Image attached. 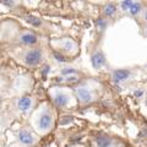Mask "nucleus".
<instances>
[{"mask_svg": "<svg viewBox=\"0 0 147 147\" xmlns=\"http://www.w3.org/2000/svg\"><path fill=\"white\" fill-rule=\"evenodd\" d=\"M30 124L38 136H47L57 124V110L50 103H40L32 112Z\"/></svg>", "mask_w": 147, "mask_h": 147, "instance_id": "obj_1", "label": "nucleus"}, {"mask_svg": "<svg viewBox=\"0 0 147 147\" xmlns=\"http://www.w3.org/2000/svg\"><path fill=\"white\" fill-rule=\"evenodd\" d=\"M48 94L52 104L57 108L67 109L77 103L72 88L66 86H52L48 91Z\"/></svg>", "mask_w": 147, "mask_h": 147, "instance_id": "obj_2", "label": "nucleus"}, {"mask_svg": "<svg viewBox=\"0 0 147 147\" xmlns=\"http://www.w3.org/2000/svg\"><path fill=\"white\" fill-rule=\"evenodd\" d=\"M50 45H52L53 50L61 53L65 55L66 58H72L76 57L80 53V45L71 37H59V38H54L50 40Z\"/></svg>", "mask_w": 147, "mask_h": 147, "instance_id": "obj_3", "label": "nucleus"}, {"mask_svg": "<svg viewBox=\"0 0 147 147\" xmlns=\"http://www.w3.org/2000/svg\"><path fill=\"white\" fill-rule=\"evenodd\" d=\"M45 59L44 50L37 45V47H30L21 53V63L26 67H38L43 65Z\"/></svg>", "mask_w": 147, "mask_h": 147, "instance_id": "obj_4", "label": "nucleus"}, {"mask_svg": "<svg viewBox=\"0 0 147 147\" xmlns=\"http://www.w3.org/2000/svg\"><path fill=\"white\" fill-rule=\"evenodd\" d=\"M77 103L81 105H90L97 99V91L88 84H79L72 88Z\"/></svg>", "mask_w": 147, "mask_h": 147, "instance_id": "obj_5", "label": "nucleus"}, {"mask_svg": "<svg viewBox=\"0 0 147 147\" xmlns=\"http://www.w3.org/2000/svg\"><path fill=\"white\" fill-rule=\"evenodd\" d=\"M16 141L20 147H33L39 142L40 136H38L33 131V129L30 127H21L16 131Z\"/></svg>", "mask_w": 147, "mask_h": 147, "instance_id": "obj_6", "label": "nucleus"}, {"mask_svg": "<svg viewBox=\"0 0 147 147\" xmlns=\"http://www.w3.org/2000/svg\"><path fill=\"white\" fill-rule=\"evenodd\" d=\"M39 40H40L39 34L36 33L34 31L28 30V28H21L16 33L15 43H17L18 45H22V47L30 48V47H37V45H39Z\"/></svg>", "mask_w": 147, "mask_h": 147, "instance_id": "obj_7", "label": "nucleus"}, {"mask_svg": "<svg viewBox=\"0 0 147 147\" xmlns=\"http://www.w3.org/2000/svg\"><path fill=\"white\" fill-rule=\"evenodd\" d=\"M22 18L26 24H28L30 26H32L36 30H40V31H49L50 30V25L48 22H45L43 18H40L36 15H32V13H24Z\"/></svg>", "mask_w": 147, "mask_h": 147, "instance_id": "obj_8", "label": "nucleus"}, {"mask_svg": "<svg viewBox=\"0 0 147 147\" xmlns=\"http://www.w3.org/2000/svg\"><path fill=\"white\" fill-rule=\"evenodd\" d=\"M134 76V71L130 69H117L110 74V80L115 85H121L124 82H127Z\"/></svg>", "mask_w": 147, "mask_h": 147, "instance_id": "obj_9", "label": "nucleus"}, {"mask_svg": "<svg viewBox=\"0 0 147 147\" xmlns=\"http://www.w3.org/2000/svg\"><path fill=\"white\" fill-rule=\"evenodd\" d=\"M96 147H119V141L107 134H97L93 137Z\"/></svg>", "mask_w": 147, "mask_h": 147, "instance_id": "obj_10", "label": "nucleus"}, {"mask_svg": "<svg viewBox=\"0 0 147 147\" xmlns=\"http://www.w3.org/2000/svg\"><path fill=\"white\" fill-rule=\"evenodd\" d=\"M91 65L94 70H100L107 66V58L102 49H96L91 54Z\"/></svg>", "mask_w": 147, "mask_h": 147, "instance_id": "obj_11", "label": "nucleus"}, {"mask_svg": "<svg viewBox=\"0 0 147 147\" xmlns=\"http://www.w3.org/2000/svg\"><path fill=\"white\" fill-rule=\"evenodd\" d=\"M36 99L32 96H22L16 100V107L21 113H28L34 107Z\"/></svg>", "mask_w": 147, "mask_h": 147, "instance_id": "obj_12", "label": "nucleus"}, {"mask_svg": "<svg viewBox=\"0 0 147 147\" xmlns=\"http://www.w3.org/2000/svg\"><path fill=\"white\" fill-rule=\"evenodd\" d=\"M118 10H119V6L117 5L115 3H107L102 9V13H103V17L105 18H113L118 15Z\"/></svg>", "mask_w": 147, "mask_h": 147, "instance_id": "obj_13", "label": "nucleus"}, {"mask_svg": "<svg viewBox=\"0 0 147 147\" xmlns=\"http://www.w3.org/2000/svg\"><path fill=\"white\" fill-rule=\"evenodd\" d=\"M144 9H145V5H144V3H142V0H136L126 13L131 17H139L141 15V12L144 11Z\"/></svg>", "mask_w": 147, "mask_h": 147, "instance_id": "obj_14", "label": "nucleus"}, {"mask_svg": "<svg viewBox=\"0 0 147 147\" xmlns=\"http://www.w3.org/2000/svg\"><path fill=\"white\" fill-rule=\"evenodd\" d=\"M59 84H79L80 82V76L79 75H71V76H60L58 79Z\"/></svg>", "mask_w": 147, "mask_h": 147, "instance_id": "obj_15", "label": "nucleus"}, {"mask_svg": "<svg viewBox=\"0 0 147 147\" xmlns=\"http://www.w3.org/2000/svg\"><path fill=\"white\" fill-rule=\"evenodd\" d=\"M71 75H80V71L72 66H64L60 69V76H71Z\"/></svg>", "mask_w": 147, "mask_h": 147, "instance_id": "obj_16", "label": "nucleus"}, {"mask_svg": "<svg viewBox=\"0 0 147 147\" xmlns=\"http://www.w3.org/2000/svg\"><path fill=\"white\" fill-rule=\"evenodd\" d=\"M109 25V20L108 18H105V17H99L97 21H96V27H97V30L102 33V32H104L105 30H107V27Z\"/></svg>", "mask_w": 147, "mask_h": 147, "instance_id": "obj_17", "label": "nucleus"}, {"mask_svg": "<svg viewBox=\"0 0 147 147\" xmlns=\"http://www.w3.org/2000/svg\"><path fill=\"white\" fill-rule=\"evenodd\" d=\"M135 1H136V0H121V1L119 3L118 6H119V9H120L123 12H127Z\"/></svg>", "mask_w": 147, "mask_h": 147, "instance_id": "obj_18", "label": "nucleus"}, {"mask_svg": "<svg viewBox=\"0 0 147 147\" xmlns=\"http://www.w3.org/2000/svg\"><path fill=\"white\" fill-rule=\"evenodd\" d=\"M53 57H54V59L57 60L58 63H67L69 61V58H66L65 55H63L61 53H59V52H57V50H53Z\"/></svg>", "mask_w": 147, "mask_h": 147, "instance_id": "obj_19", "label": "nucleus"}, {"mask_svg": "<svg viewBox=\"0 0 147 147\" xmlns=\"http://www.w3.org/2000/svg\"><path fill=\"white\" fill-rule=\"evenodd\" d=\"M0 3L5 7H9V9H16L18 6L17 0H0Z\"/></svg>", "mask_w": 147, "mask_h": 147, "instance_id": "obj_20", "label": "nucleus"}, {"mask_svg": "<svg viewBox=\"0 0 147 147\" xmlns=\"http://www.w3.org/2000/svg\"><path fill=\"white\" fill-rule=\"evenodd\" d=\"M145 94H146V92H145V90H142V88H137V90L132 91V96H134L136 99H142L145 97Z\"/></svg>", "mask_w": 147, "mask_h": 147, "instance_id": "obj_21", "label": "nucleus"}, {"mask_svg": "<svg viewBox=\"0 0 147 147\" xmlns=\"http://www.w3.org/2000/svg\"><path fill=\"white\" fill-rule=\"evenodd\" d=\"M50 70H52V67H50V65H49V64L45 63L44 65H43V69H42V76L44 77V79L48 76V74L50 72Z\"/></svg>", "mask_w": 147, "mask_h": 147, "instance_id": "obj_22", "label": "nucleus"}, {"mask_svg": "<svg viewBox=\"0 0 147 147\" xmlns=\"http://www.w3.org/2000/svg\"><path fill=\"white\" fill-rule=\"evenodd\" d=\"M141 18V21H142V24H147V7L144 9V11L141 12V15L139 16Z\"/></svg>", "mask_w": 147, "mask_h": 147, "instance_id": "obj_23", "label": "nucleus"}, {"mask_svg": "<svg viewBox=\"0 0 147 147\" xmlns=\"http://www.w3.org/2000/svg\"><path fill=\"white\" fill-rule=\"evenodd\" d=\"M142 27H144V34L147 38V24H144V25H142Z\"/></svg>", "mask_w": 147, "mask_h": 147, "instance_id": "obj_24", "label": "nucleus"}, {"mask_svg": "<svg viewBox=\"0 0 147 147\" xmlns=\"http://www.w3.org/2000/svg\"><path fill=\"white\" fill-rule=\"evenodd\" d=\"M146 1H147V0H146Z\"/></svg>", "mask_w": 147, "mask_h": 147, "instance_id": "obj_25", "label": "nucleus"}]
</instances>
